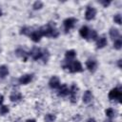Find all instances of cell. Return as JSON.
Listing matches in <instances>:
<instances>
[{
    "instance_id": "obj_6",
    "label": "cell",
    "mask_w": 122,
    "mask_h": 122,
    "mask_svg": "<svg viewBox=\"0 0 122 122\" xmlns=\"http://www.w3.org/2000/svg\"><path fill=\"white\" fill-rule=\"evenodd\" d=\"M76 21H77V20H76L75 18H73V17H69V18L65 19V20L63 21V25H64V28H65V31L68 32L71 29H72V28L74 27Z\"/></svg>"
},
{
    "instance_id": "obj_30",
    "label": "cell",
    "mask_w": 122,
    "mask_h": 122,
    "mask_svg": "<svg viewBox=\"0 0 122 122\" xmlns=\"http://www.w3.org/2000/svg\"><path fill=\"white\" fill-rule=\"evenodd\" d=\"M99 3H100L104 8H107V7L111 4V1H110V0H108V1H107V0H101V1H99Z\"/></svg>"
},
{
    "instance_id": "obj_21",
    "label": "cell",
    "mask_w": 122,
    "mask_h": 122,
    "mask_svg": "<svg viewBox=\"0 0 122 122\" xmlns=\"http://www.w3.org/2000/svg\"><path fill=\"white\" fill-rule=\"evenodd\" d=\"M31 32H32V30H31V28H30V27H23L20 30V33L24 34V35H29L30 36Z\"/></svg>"
},
{
    "instance_id": "obj_7",
    "label": "cell",
    "mask_w": 122,
    "mask_h": 122,
    "mask_svg": "<svg viewBox=\"0 0 122 122\" xmlns=\"http://www.w3.org/2000/svg\"><path fill=\"white\" fill-rule=\"evenodd\" d=\"M96 15V10L93 7H88L85 12V18L87 20H92Z\"/></svg>"
},
{
    "instance_id": "obj_2",
    "label": "cell",
    "mask_w": 122,
    "mask_h": 122,
    "mask_svg": "<svg viewBox=\"0 0 122 122\" xmlns=\"http://www.w3.org/2000/svg\"><path fill=\"white\" fill-rule=\"evenodd\" d=\"M62 68L66 71H69L70 72H80L83 71L82 65L78 60H65L62 63Z\"/></svg>"
},
{
    "instance_id": "obj_9",
    "label": "cell",
    "mask_w": 122,
    "mask_h": 122,
    "mask_svg": "<svg viewBox=\"0 0 122 122\" xmlns=\"http://www.w3.org/2000/svg\"><path fill=\"white\" fill-rule=\"evenodd\" d=\"M32 77H33L32 74H24L18 79V82L21 85H27L32 80Z\"/></svg>"
},
{
    "instance_id": "obj_14",
    "label": "cell",
    "mask_w": 122,
    "mask_h": 122,
    "mask_svg": "<svg viewBox=\"0 0 122 122\" xmlns=\"http://www.w3.org/2000/svg\"><path fill=\"white\" fill-rule=\"evenodd\" d=\"M30 39H31L33 42H39L40 39H41V37H42V34L40 33L39 30H32V32L30 33Z\"/></svg>"
},
{
    "instance_id": "obj_22",
    "label": "cell",
    "mask_w": 122,
    "mask_h": 122,
    "mask_svg": "<svg viewBox=\"0 0 122 122\" xmlns=\"http://www.w3.org/2000/svg\"><path fill=\"white\" fill-rule=\"evenodd\" d=\"M56 119V116L52 113H47L45 115V121L46 122H54Z\"/></svg>"
},
{
    "instance_id": "obj_33",
    "label": "cell",
    "mask_w": 122,
    "mask_h": 122,
    "mask_svg": "<svg viewBox=\"0 0 122 122\" xmlns=\"http://www.w3.org/2000/svg\"><path fill=\"white\" fill-rule=\"evenodd\" d=\"M121 62H122V60L120 59V60H118V63H117V64H118V67H119L120 69L122 68V65H121Z\"/></svg>"
},
{
    "instance_id": "obj_37",
    "label": "cell",
    "mask_w": 122,
    "mask_h": 122,
    "mask_svg": "<svg viewBox=\"0 0 122 122\" xmlns=\"http://www.w3.org/2000/svg\"><path fill=\"white\" fill-rule=\"evenodd\" d=\"M0 52H1V48H0Z\"/></svg>"
},
{
    "instance_id": "obj_20",
    "label": "cell",
    "mask_w": 122,
    "mask_h": 122,
    "mask_svg": "<svg viewBox=\"0 0 122 122\" xmlns=\"http://www.w3.org/2000/svg\"><path fill=\"white\" fill-rule=\"evenodd\" d=\"M8 74H9V69H8V67L5 66V65L0 66V77L1 78H5Z\"/></svg>"
},
{
    "instance_id": "obj_3",
    "label": "cell",
    "mask_w": 122,
    "mask_h": 122,
    "mask_svg": "<svg viewBox=\"0 0 122 122\" xmlns=\"http://www.w3.org/2000/svg\"><path fill=\"white\" fill-rule=\"evenodd\" d=\"M109 98L111 100H117L119 103L122 102V92L120 89L118 88H114L112 90H111V92H109Z\"/></svg>"
},
{
    "instance_id": "obj_4",
    "label": "cell",
    "mask_w": 122,
    "mask_h": 122,
    "mask_svg": "<svg viewBox=\"0 0 122 122\" xmlns=\"http://www.w3.org/2000/svg\"><path fill=\"white\" fill-rule=\"evenodd\" d=\"M29 55H30L33 60L42 59V57H43V50H41L40 48L34 47V48H32V50L30 51Z\"/></svg>"
},
{
    "instance_id": "obj_13",
    "label": "cell",
    "mask_w": 122,
    "mask_h": 122,
    "mask_svg": "<svg viewBox=\"0 0 122 122\" xmlns=\"http://www.w3.org/2000/svg\"><path fill=\"white\" fill-rule=\"evenodd\" d=\"M22 98H23V95L19 92H13L10 95V99L11 102H19L22 100Z\"/></svg>"
},
{
    "instance_id": "obj_35",
    "label": "cell",
    "mask_w": 122,
    "mask_h": 122,
    "mask_svg": "<svg viewBox=\"0 0 122 122\" xmlns=\"http://www.w3.org/2000/svg\"><path fill=\"white\" fill-rule=\"evenodd\" d=\"M1 15H2V10H0V16H1Z\"/></svg>"
},
{
    "instance_id": "obj_32",
    "label": "cell",
    "mask_w": 122,
    "mask_h": 122,
    "mask_svg": "<svg viewBox=\"0 0 122 122\" xmlns=\"http://www.w3.org/2000/svg\"><path fill=\"white\" fill-rule=\"evenodd\" d=\"M3 101H4V96L2 94H0V105L3 103Z\"/></svg>"
},
{
    "instance_id": "obj_34",
    "label": "cell",
    "mask_w": 122,
    "mask_h": 122,
    "mask_svg": "<svg viewBox=\"0 0 122 122\" xmlns=\"http://www.w3.org/2000/svg\"><path fill=\"white\" fill-rule=\"evenodd\" d=\"M27 122H36V121H35L34 119H28Z\"/></svg>"
},
{
    "instance_id": "obj_16",
    "label": "cell",
    "mask_w": 122,
    "mask_h": 122,
    "mask_svg": "<svg viewBox=\"0 0 122 122\" xmlns=\"http://www.w3.org/2000/svg\"><path fill=\"white\" fill-rule=\"evenodd\" d=\"M106 45H107V38H106L104 35L101 36V37H99L98 40H97V42H96V47H97V49H102V48H104Z\"/></svg>"
},
{
    "instance_id": "obj_29",
    "label": "cell",
    "mask_w": 122,
    "mask_h": 122,
    "mask_svg": "<svg viewBox=\"0 0 122 122\" xmlns=\"http://www.w3.org/2000/svg\"><path fill=\"white\" fill-rule=\"evenodd\" d=\"M113 21H114L116 24L120 25V24H121V22H122V20H121V15H120L119 13L115 14V15L113 16Z\"/></svg>"
},
{
    "instance_id": "obj_15",
    "label": "cell",
    "mask_w": 122,
    "mask_h": 122,
    "mask_svg": "<svg viewBox=\"0 0 122 122\" xmlns=\"http://www.w3.org/2000/svg\"><path fill=\"white\" fill-rule=\"evenodd\" d=\"M92 100V93L91 91H86L83 94V102L86 104H89L91 101Z\"/></svg>"
},
{
    "instance_id": "obj_23",
    "label": "cell",
    "mask_w": 122,
    "mask_h": 122,
    "mask_svg": "<svg viewBox=\"0 0 122 122\" xmlns=\"http://www.w3.org/2000/svg\"><path fill=\"white\" fill-rule=\"evenodd\" d=\"M49 57H50V52H49V51L46 50V49H44V50H43V57H42L41 60H43L44 63H47V61L49 60Z\"/></svg>"
},
{
    "instance_id": "obj_31",
    "label": "cell",
    "mask_w": 122,
    "mask_h": 122,
    "mask_svg": "<svg viewBox=\"0 0 122 122\" xmlns=\"http://www.w3.org/2000/svg\"><path fill=\"white\" fill-rule=\"evenodd\" d=\"M87 122H96V121H95V119H94V118H92H92H89V119L87 120Z\"/></svg>"
},
{
    "instance_id": "obj_27",
    "label": "cell",
    "mask_w": 122,
    "mask_h": 122,
    "mask_svg": "<svg viewBox=\"0 0 122 122\" xmlns=\"http://www.w3.org/2000/svg\"><path fill=\"white\" fill-rule=\"evenodd\" d=\"M33 10H40L41 8H43V3L41 1H35L32 5Z\"/></svg>"
},
{
    "instance_id": "obj_11",
    "label": "cell",
    "mask_w": 122,
    "mask_h": 122,
    "mask_svg": "<svg viewBox=\"0 0 122 122\" xmlns=\"http://www.w3.org/2000/svg\"><path fill=\"white\" fill-rule=\"evenodd\" d=\"M69 92H70V89L68 88V86H67L66 84H63V85H61V86L58 88V92H57V94H58L59 96L64 97V96H67V95L69 94Z\"/></svg>"
},
{
    "instance_id": "obj_36",
    "label": "cell",
    "mask_w": 122,
    "mask_h": 122,
    "mask_svg": "<svg viewBox=\"0 0 122 122\" xmlns=\"http://www.w3.org/2000/svg\"><path fill=\"white\" fill-rule=\"evenodd\" d=\"M105 122H112L111 120H107V121H105Z\"/></svg>"
},
{
    "instance_id": "obj_25",
    "label": "cell",
    "mask_w": 122,
    "mask_h": 122,
    "mask_svg": "<svg viewBox=\"0 0 122 122\" xmlns=\"http://www.w3.org/2000/svg\"><path fill=\"white\" fill-rule=\"evenodd\" d=\"M105 113H106V115H107L108 117H110V118H112V117H113V116L115 115V112H114V110L112 109V108L107 109V110L105 111Z\"/></svg>"
},
{
    "instance_id": "obj_24",
    "label": "cell",
    "mask_w": 122,
    "mask_h": 122,
    "mask_svg": "<svg viewBox=\"0 0 122 122\" xmlns=\"http://www.w3.org/2000/svg\"><path fill=\"white\" fill-rule=\"evenodd\" d=\"M121 47H122V40H121L120 38H117V39L114 41V43H113V48H114L115 50H120Z\"/></svg>"
},
{
    "instance_id": "obj_26",
    "label": "cell",
    "mask_w": 122,
    "mask_h": 122,
    "mask_svg": "<svg viewBox=\"0 0 122 122\" xmlns=\"http://www.w3.org/2000/svg\"><path fill=\"white\" fill-rule=\"evenodd\" d=\"M9 111H10V109H9L8 106H6V105H0V114L1 115H4V114L8 113Z\"/></svg>"
},
{
    "instance_id": "obj_1",
    "label": "cell",
    "mask_w": 122,
    "mask_h": 122,
    "mask_svg": "<svg viewBox=\"0 0 122 122\" xmlns=\"http://www.w3.org/2000/svg\"><path fill=\"white\" fill-rule=\"evenodd\" d=\"M39 31L42 34V36H48V37H52L56 38L59 35V31L55 28V25L53 23H49L41 28H39Z\"/></svg>"
},
{
    "instance_id": "obj_19",
    "label": "cell",
    "mask_w": 122,
    "mask_h": 122,
    "mask_svg": "<svg viewBox=\"0 0 122 122\" xmlns=\"http://www.w3.org/2000/svg\"><path fill=\"white\" fill-rule=\"evenodd\" d=\"M110 36L112 39H117L119 37V30L115 28H111L110 30Z\"/></svg>"
},
{
    "instance_id": "obj_12",
    "label": "cell",
    "mask_w": 122,
    "mask_h": 122,
    "mask_svg": "<svg viewBox=\"0 0 122 122\" xmlns=\"http://www.w3.org/2000/svg\"><path fill=\"white\" fill-rule=\"evenodd\" d=\"M86 67H87V69H88L90 71L93 72V71L96 70L97 63H96V61L93 60V59H89V60H87V62H86Z\"/></svg>"
},
{
    "instance_id": "obj_8",
    "label": "cell",
    "mask_w": 122,
    "mask_h": 122,
    "mask_svg": "<svg viewBox=\"0 0 122 122\" xmlns=\"http://www.w3.org/2000/svg\"><path fill=\"white\" fill-rule=\"evenodd\" d=\"M15 54H16L18 57L22 58L24 62L27 61L28 56H29V53H28L25 50H23L22 48H18V49H16V50H15Z\"/></svg>"
},
{
    "instance_id": "obj_18",
    "label": "cell",
    "mask_w": 122,
    "mask_h": 122,
    "mask_svg": "<svg viewBox=\"0 0 122 122\" xmlns=\"http://www.w3.org/2000/svg\"><path fill=\"white\" fill-rule=\"evenodd\" d=\"M65 56H66V60L68 61H71V60H73L74 57L76 56V51L74 50H70V51H67L66 53H65Z\"/></svg>"
},
{
    "instance_id": "obj_17",
    "label": "cell",
    "mask_w": 122,
    "mask_h": 122,
    "mask_svg": "<svg viewBox=\"0 0 122 122\" xmlns=\"http://www.w3.org/2000/svg\"><path fill=\"white\" fill-rule=\"evenodd\" d=\"M79 33H80L81 37H83V38H87V37H89L90 30H89V28H88L87 26H83V27L80 28V30H79Z\"/></svg>"
},
{
    "instance_id": "obj_5",
    "label": "cell",
    "mask_w": 122,
    "mask_h": 122,
    "mask_svg": "<svg viewBox=\"0 0 122 122\" xmlns=\"http://www.w3.org/2000/svg\"><path fill=\"white\" fill-rule=\"evenodd\" d=\"M78 87L76 86V84H72V86L70 89V98H71V103H76L77 102V95H78Z\"/></svg>"
},
{
    "instance_id": "obj_28",
    "label": "cell",
    "mask_w": 122,
    "mask_h": 122,
    "mask_svg": "<svg viewBox=\"0 0 122 122\" xmlns=\"http://www.w3.org/2000/svg\"><path fill=\"white\" fill-rule=\"evenodd\" d=\"M89 37L91 40H95L97 38V32L94 30H90V33H89Z\"/></svg>"
},
{
    "instance_id": "obj_10",
    "label": "cell",
    "mask_w": 122,
    "mask_h": 122,
    "mask_svg": "<svg viewBox=\"0 0 122 122\" xmlns=\"http://www.w3.org/2000/svg\"><path fill=\"white\" fill-rule=\"evenodd\" d=\"M49 86L51 88V89H58L60 87V81H59V78L55 75H53L50 81H49Z\"/></svg>"
}]
</instances>
